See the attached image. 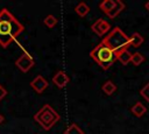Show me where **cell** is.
Returning <instances> with one entry per match:
<instances>
[{"mask_svg": "<svg viewBox=\"0 0 149 134\" xmlns=\"http://www.w3.org/2000/svg\"><path fill=\"white\" fill-rule=\"evenodd\" d=\"M23 29V26L7 8L0 10V45L2 48H7Z\"/></svg>", "mask_w": 149, "mask_h": 134, "instance_id": "obj_1", "label": "cell"}, {"mask_svg": "<svg viewBox=\"0 0 149 134\" xmlns=\"http://www.w3.org/2000/svg\"><path fill=\"white\" fill-rule=\"evenodd\" d=\"M130 111H132V113H133L135 117L141 118L142 115H144V114H146V112H147V107H146L142 103L137 101V103H135V104L132 106Z\"/></svg>", "mask_w": 149, "mask_h": 134, "instance_id": "obj_11", "label": "cell"}, {"mask_svg": "<svg viewBox=\"0 0 149 134\" xmlns=\"http://www.w3.org/2000/svg\"><path fill=\"white\" fill-rule=\"evenodd\" d=\"M101 43L114 52H118L129 48V37L119 27H115L107 34L106 37H104Z\"/></svg>", "mask_w": 149, "mask_h": 134, "instance_id": "obj_3", "label": "cell"}, {"mask_svg": "<svg viewBox=\"0 0 149 134\" xmlns=\"http://www.w3.org/2000/svg\"><path fill=\"white\" fill-rule=\"evenodd\" d=\"M132 52H129L128 49H123V50H120L116 52V57H118V61L122 64V65H127L130 61H132Z\"/></svg>", "mask_w": 149, "mask_h": 134, "instance_id": "obj_9", "label": "cell"}, {"mask_svg": "<svg viewBox=\"0 0 149 134\" xmlns=\"http://www.w3.org/2000/svg\"><path fill=\"white\" fill-rule=\"evenodd\" d=\"M115 0H104L102 2H100V5H99V8L105 13V14H107L108 12H111L112 9H113V7L115 6Z\"/></svg>", "mask_w": 149, "mask_h": 134, "instance_id": "obj_15", "label": "cell"}, {"mask_svg": "<svg viewBox=\"0 0 149 134\" xmlns=\"http://www.w3.org/2000/svg\"><path fill=\"white\" fill-rule=\"evenodd\" d=\"M126 8V5L122 2V1H120V0H116V2H115V6L113 7V9L111 10V12H108L106 15L109 17V19H115L123 9Z\"/></svg>", "mask_w": 149, "mask_h": 134, "instance_id": "obj_10", "label": "cell"}, {"mask_svg": "<svg viewBox=\"0 0 149 134\" xmlns=\"http://www.w3.org/2000/svg\"><path fill=\"white\" fill-rule=\"evenodd\" d=\"M48 85H49V83H48V80L43 77V76H36L31 82H30V86H31V89L36 92V93H43L44 92V90L48 87Z\"/></svg>", "mask_w": 149, "mask_h": 134, "instance_id": "obj_7", "label": "cell"}, {"mask_svg": "<svg viewBox=\"0 0 149 134\" xmlns=\"http://www.w3.org/2000/svg\"><path fill=\"white\" fill-rule=\"evenodd\" d=\"M6 96H7V90L0 85V101H1Z\"/></svg>", "mask_w": 149, "mask_h": 134, "instance_id": "obj_20", "label": "cell"}, {"mask_svg": "<svg viewBox=\"0 0 149 134\" xmlns=\"http://www.w3.org/2000/svg\"><path fill=\"white\" fill-rule=\"evenodd\" d=\"M34 120L45 131L51 129V127H54L57 121L59 120V114L48 104H45L44 106H42V108H40L36 114L34 115Z\"/></svg>", "mask_w": 149, "mask_h": 134, "instance_id": "obj_4", "label": "cell"}, {"mask_svg": "<svg viewBox=\"0 0 149 134\" xmlns=\"http://www.w3.org/2000/svg\"><path fill=\"white\" fill-rule=\"evenodd\" d=\"M43 23H44L48 28H54V27L57 24V19H56V16L49 14V15H47V16L43 19Z\"/></svg>", "mask_w": 149, "mask_h": 134, "instance_id": "obj_17", "label": "cell"}, {"mask_svg": "<svg viewBox=\"0 0 149 134\" xmlns=\"http://www.w3.org/2000/svg\"><path fill=\"white\" fill-rule=\"evenodd\" d=\"M90 56L104 70L109 69L113 65V63L118 59L116 52H114L113 50H111L109 48H107L106 45H104L101 42L91 50Z\"/></svg>", "mask_w": 149, "mask_h": 134, "instance_id": "obj_2", "label": "cell"}, {"mask_svg": "<svg viewBox=\"0 0 149 134\" xmlns=\"http://www.w3.org/2000/svg\"><path fill=\"white\" fill-rule=\"evenodd\" d=\"M143 42H144V38H143L142 35L139 34V33H134V34L129 37V47L139 48Z\"/></svg>", "mask_w": 149, "mask_h": 134, "instance_id": "obj_12", "label": "cell"}, {"mask_svg": "<svg viewBox=\"0 0 149 134\" xmlns=\"http://www.w3.org/2000/svg\"><path fill=\"white\" fill-rule=\"evenodd\" d=\"M64 134H84V131L80 127H78L76 124H71L64 131Z\"/></svg>", "mask_w": 149, "mask_h": 134, "instance_id": "obj_16", "label": "cell"}, {"mask_svg": "<svg viewBox=\"0 0 149 134\" xmlns=\"http://www.w3.org/2000/svg\"><path fill=\"white\" fill-rule=\"evenodd\" d=\"M15 65L22 71V72H28L33 66H34V59L33 57L28 54V52H24L22 54L16 61H15Z\"/></svg>", "mask_w": 149, "mask_h": 134, "instance_id": "obj_5", "label": "cell"}, {"mask_svg": "<svg viewBox=\"0 0 149 134\" xmlns=\"http://www.w3.org/2000/svg\"><path fill=\"white\" fill-rule=\"evenodd\" d=\"M140 96H141L146 101L149 103V82L140 90Z\"/></svg>", "mask_w": 149, "mask_h": 134, "instance_id": "obj_19", "label": "cell"}, {"mask_svg": "<svg viewBox=\"0 0 149 134\" xmlns=\"http://www.w3.org/2000/svg\"><path fill=\"white\" fill-rule=\"evenodd\" d=\"M91 29L94 34H97L98 36H104L106 33L109 31L111 29V24L105 21L104 19H98L92 26H91Z\"/></svg>", "mask_w": 149, "mask_h": 134, "instance_id": "obj_6", "label": "cell"}, {"mask_svg": "<svg viewBox=\"0 0 149 134\" xmlns=\"http://www.w3.org/2000/svg\"><path fill=\"white\" fill-rule=\"evenodd\" d=\"M69 82H70L69 76H68L64 71H62V70L57 71V72H56V75L52 77V83H54L57 87H59V89H62V87L66 86V85L69 84Z\"/></svg>", "mask_w": 149, "mask_h": 134, "instance_id": "obj_8", "label": "cell"}, {"mask_svg": "<svg viewBox=\"0 0 149 134\" xmlns=\"http://www.w3.org/2000/svg\"><path fill=\"white\" fill-rule=\"evenodd\" d=\"M3 120H5V118H3V115H2L1 113H0V125H1L2 122H3Z\"/></svg>", "mask_w": 149, "mask_h": 134, "instance_id": "obj_22", "label": "cell"}, {"mask_svg": "<svg viewBox=\"0 0 149 134\" xmlns=\"http://www.w3.org/2000/svg\"><path fill=\"white\" fill-rule=\"evenodd\" d=\"M101 90L104 91L105 94H107V96H112V94L116 91V85H115L112 80H107V82H105V83L102 84Z\"/></svg>", "mask_w": 149, "mask_h": 134, "instance_id": "obj_13", "label": "cell"}, {"mask_svg": "<svg viewBox=\"0 0 149 134\" xmlns=\"http://www.w3.org/2000/svg\"><path fill=\"white\" fill-rule=\"evenodd\" d=\"M130 62L133 63V65L139 66L141 63L144 62V56H143L141 52H134V54L132 55V61H130Z\"/></svg>", "mask_w": 149, "mask_h": 134, "instance_id": "obj_18", "label": "cell"}, {"mask_svg": "<svg viewBox=\"0 0 149 134\" xmlns=\"http://www.w3.org/2000/svg\"><path fill=\"white\" fill-rule=\"evenodd\" d=\"M144 8H146V9L149 12V1H147V2L144 3Z\"/></svg>", "mask_w": 149, "mask_h": 134, "instance_id": "obj_21", "label": "cell"}, {"mask_svg": "<svg viewBox=\"0 0 149 134\" xmlns=\"http://www.w3.org/2000/svg\"><path fill=\"white\" fill-rule=\"evenodd\" d=\"M74 12L77 13V15H79L80 17H84L88 14L90 12V7L85 3V2H79L76 7H74Z\"/></svg>", "mask_w": 149, "mask_h": 134, "instance_id": "obj_14", "label": "cell"}]
</instances>
